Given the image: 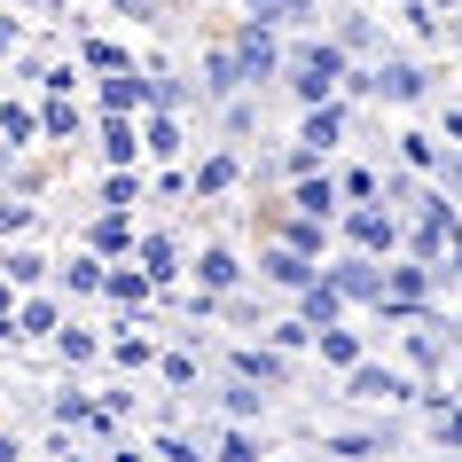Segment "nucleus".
Returning <instances> with one entry per match:
<instances>
[{"mask_svg":"<svg viewBox=\"0 0 462 462\" xmlns=\"http://www.w3.org/2000/svg\"><path fill=\"white\" fill-rule=\"evenodd\" d=\"M282 71H291L298 102H306V110H321V102H337V87L353 79V63H345V48H329V40H306Z\"/></svg>","mask_w":462,"mask_h":462,"instance_id":"1","label":"nucleus"},{"mask_svg":"<svg viewBox=\"0 0 462 462\" xmlns=\"http://www.w3.org/2000/svg\"><path fill=\"white\" fill-rule=\"evenodd\" d=\"M329 291L345 298V306H376V298H384V267H376V259H337V267H329Z\"/></svg>","mask_w":462,"mask_h":462,"instance_id":"2","label":"nucleus"},{"mask_svg":"<svg viewBox=\"0 0 462 462\" xmlns=\"http://www.w3.org/2000/svg\"><path fill=\"white\" fill-rule=\"evenodd\" d=\"M455 244H462V227H455V204H447V196H431V204H423V227H415V259L431 267L439 251H455Z\"/></svg>","mask_w":462,"mask_h":462,"instance_id":"3","label":"nucleus"},{"mask_svg":"<svg viewBox=\"0 0 462 462\" xmlns=\"http://www.w3.org/2000/svg\"><path fill=\"white\" fill-rule=\"evenodd\" d=\"M236 376L274 392V384H291V361H282V345H236Z\"/></svg>","mask_w":462,"mask_h":462,"instance_id":"4","label":"nucleus"},{"mask_svg":"<svg viewBox=\"0 0 462 462\" xmlns=\"http://www.w3.org/2000/svg\"><path fill=\"white\" fill-rule=\"evenodd\" d=\"M345 392H353V400H392V408H400V400H415L408 376H400V368H376V361L353 368V376H345Z\"/></svg>","mask_w":462,"mask_h":462,"instance_id":"5","label":"nucleus"},{"mask_svg":"<svg viewBox=\"0 0 462 462\" xmlns=\"http://www.w3.org/2000/svg\"><path fill=\"white\" fill-rule=\"evenodd\" d=\"M345 236H353V251H392L400 244V227H392V212H376V204H361V212H345Z\"/></svg>","mask_w":462,"mask_h":462,"instance_id":"6","label":"nucleus"},{"mask_svg":"<svg viewBox=\"0 0 462 462\" xmlns=\"http://www.w3.org/2000/svg\"><path fill=\"white\" fill-rule=\"evenodd\" d=\"M236 63H244L251 87H259V79H274V71H282V48H274V32H267V24H251L244 40H236Z\"/></svg>","mask_w":462,"mask_h":462,"instance_id":"7","label":"nucleus"},{"mask_svg":"<svg viewBox=\"0 0 462 462\" xmlns=\"http://www.w3.org/2000/svg\"><path fill=\"white\" fill-rule=\"evenodd\" d=\"M142 102H157V79H142V71H110V79H102V110L134 118Z\"/></svg>","mask_w":462,"mask_h":462,"instance_id":"8","label":"nucleus"},{"mask_svg":"<svg viewBox=\"0 0 462 462\" xmlns=\"http://www.w3.org/2000/svg\"><path fill=\"white\" fill-rule=\"evenodd\" d=\"M259 267H267V282H282V291H314V282H321V267L306 259V251H291V244H282V251H267Z\"/></svg>","mask_w":462,"mask_h":462,"instance_id":"9","label":"nucleus"},{"mask_svg":"<svg viewBox=\"0 0 462 462\" xmlns=\"http://www.w3.org/2000/svg\"><path fill=\"white\" fill-rule=\"evenodd\" d=\"M298 142L329 157V149L345 142V102H321V110H306V125H298Z\"/></svg>","mask_w":462,"mask_h":462,"instance_id":"10","label":"nucleus"},{"mask_svg":"<svg viewBox=\"0 0 462 462\" xmlns=\"http://www.w3.org/2000/svg\"><path fill=\"white\" fill-rule=\"evenodd\" d=\"M337 180H329V172H306V180H298V189H291V204H298V212H306V219H337Z\"/></svg>","mask_w":462,"mask_h":462,"instance_id":"11","label":"nucleus"},{"mask_svg":"<svg viewBox=\"0 0 462 462\" xmlns=\"http://www.w3.org/2000/svg\"><path fill=\"white\" fill-rule=\"evenodd\" d=\"M102 157H110L118 172H134V157H142V134H134V118H118V110L102 118Z\"/></svg>","mask_w":462,"mask_h":462,"instance_id":"12","label":"nucleus"},{"mask_svg":"<svg viewBox=\"0 0 462 462\" xmlns=\"http://www.w3.org/2000/svg\"><path fill=\"white\" fill-rule=\"evenodd\" d=\"M298 321H314V329H337L345 321V298L329 291V274H321L314 291H298Z\"/></svg>","mask_w":462,"mask_h":462,"instance_id":"13","label":"nucleus"},{"mask_svg":"<svg viewBox=\"0 0 462 462\" xmlns=\"http://www.w3.org/2000/svg\"><path fill=\"white\" fill-rule=\"evenodd\" d=\"M196 282H204V291H236V282H244V259H236V251H196Z\"/></svg>","mask_w":462,"mask_h":462,"instance_id":"14","label":"nucleus"},{"mask_svg":"<svg viewBox=\"0 0 462 462\" xmlns=\"http://www.w3.org/2000/svg\"><path fill=\"white\" fill-rule=\"evenodd\" d=\"M376 95L384 102H423V71L415 63H376Z\"/></svg>","mask_w":462,"mask_h":462,"instance_id":"15","label":"nucleus"},{"mask_svg":"<svg viewBox=\"0 0 462 462\" xmlns=\"http://www.w3.org/2000/svg\"><path fill=\"white\" fill-rule=\"evenodd\" d=\"M236 172H244V165L219 149V157H204V165L189 172V189H196V196H227V189H236Z\"/></svg>","mask_w":462,"mask_h":462,"instance_id":"16","label":"nucleus"},{"mask_svg":"<svg viewBox=\"0 0 462 462\" xmlns=\"http://www.w3.org/2000/svg\"><path fill=\"white\" fill-rule=\"evenodd\" d=\"M102 291L118 298V306H134V314H142V306H149V291H157V282H149L142 267H110V274H102Z\"/></svg>","mask_w":462,"mask_h":462,"instance_id":"17","label":"nucleus"},{"mask_svg":"<svg viewBox=\"0 0 462 462\" xmlns=\"http://www.w3.org/2000/svg\"><path fill=\"white\" fill-rule=\"evenodd\" d=\"M314 345H321V361H329V368H345V376L361 368V337H353L345 321H337V329H314Z\"/></svg>","mask_w":462,"mask_h":462,"instance_id":"18","label":"nucleus"},{"mask_svg":"<svg viewBox=\"0 0 462 462\" xmlns=\"http://www.w3.org/2000/svg\"><path fill=\"white\" fill-rule=\"evenodd\" d=\"M142 274L149 282H172V274H180V244H172V236H142Z\"/></svg>","mask_w":462,"mask_h":462,"instance_id":"19","label":"nucleus"},{"mask_svg":"<svg viewBox=\"0 0 462 462\" xmlns=\"http://www.w3.org/2000/svg\"><path fill=\"white\" fill-rule=\"evenodd\" d=\"M0 142H8V149H32V142H40V110H24V102H0Z\"/></svg>","mask_w":462,"mask_h":462,"instance_id":"20","label":"nucleus"},{"mask_svg":"<svg viewBox=\"0 0 462 462\" xmlns=\"http://www.w3.org/2000/svg\"><path fill=\"white\" fill-rule=\"evenodd\" d=\"M55 329H63L55 298H32V306H16V337H55Z\"/></svg>","mask_w":462,"mask_h":462,"instance_id":"21","label":"nucleus"},{"mask_svg":"<svg viewBox=\"0 0 462 462\" xmlns=\"http://www.w3.org/2000/svg\"><path fill=\"white\" fill-rule=\"evenodd\" d=\"M87 244H95V251H134V219H125V212H102L95 227H87Z\"/></svg>","mask_w":462,"mask_h":462,"instance_id":"22","label":"nucleus"},{"mask_svg":"<svg viewBox=\"0 0 462 462\" xmlns=\"http://www.w3.org/2000/svg\"><path fill=\"white\" fill-rule=\"evenodd\" d=\"M204 87H212V95H236V87H244V63H236V48L204 55Z\"/></svg>","mask_w":462,"mask_h":462,"instance_id":"23","label":"nucleus"},{"mask_svg":"<svg viewBox=\"0 0 462 462\" xmlns=\"http://www.w3.org/2000/svg\"><path fill=\"white\" fill-rule=\"evenodd\" d=\"M282 244H291V251H306V259H314V251L329 244V219H306V212H298V219H282Z\"/></svg>","mask_w":462,"mask_h":462,"instance_id":"24","label":"nucleus"},{"mask_svg":"<svg viewBox=\"0 0 462 462\" xmlns=\"http://www.w3.org/2000/svg\"><path fill=\"white\" fill-rule=\"evenodd\" d=\"M40 134H48V142H79V110L63 95H48V110H40Z\"/></svg>","mask_w":462,"mask_h":462,"instance_id":"25","label":"nucleus"},{"mask_svg":"<svg viewBox=\"0 0 462 462\" xmlns=\"http://www.w3.org/2000/svg\"><path fill=\"white\" fill-rule=\"evenodd\" d=\"M142 149H149V157H180V125H172V110H157V118L142 125Z\"/></svg>","mask_w":462,"mask_h":462,"instance_id":"26","label":"nucleus"},{"mask_svg":"<svg viewBox=\"0 0 462 462\" xmlns=\"http://www.w3.org/2000/svg\"><path fill=\"white\" fill-rule=\"evenodd\" d=\"M79 63H87V71H134V55H125L118 40H87V48H79Z\"/></svg>","mask_w":462,"mask_h":462,"instance_id":"27","label":"nucleus"},{"mask_svg":"<svg viewBox=\"0 0 462 462\" xmlns=\"http://www.w3.org/2000/svg\"><path fill=\"white\" fill-rule=\"evenodd\" d=\"M102 204H110V212H134V204H142V172H110V180H102Z\"/></svg>","mask_w":462,"mask_h":462,"instance_id":"28","label":"nucleus"},{"mask_svg":"<svg viewBox=\"0 0 462 462\" xmlns=\"http://www.w3.org/2000/svg\"><path fill=\"white\" fill-rule=\"evenodd\" d=\"M55 423H63V431H71V423H110V408H95V400L63 392V400H55Z\"/></svg>","mask_w":462,"mask_h":462,"instance_id":"29","label":"nucleus"},{"mask_svg":"<svg viewBox=\"0 0 462 462\" xmlns=\"http://www.w3.org/2000/svg\"><path fill=\"white\" fill-rule=\"evenodd\" d=\"M251 8V24H298L306 16V0H244Z\"/></svg>","mask_w":462,"mask_h":462,"instance_id":"30","label":"nucleus"},{"mask_svg":"<svg viewBox=\"0 0 462 462\" xmlns=\"http://www.w3.org/2000/svg\"><path fill=\"white\" fill-rule=\"evenodd\" d=\"M0 267H8V282H16V291H32V282L48 274V259H40V251H8Z\"/></svg>","mask_w":462,"mask_h":462,"instance_id":"31","label":"nucleus"},{"mask_svg":"<svg viewBox=\"0 0 462 462\" xmlns=\"http://www.w3.org/2000/svg\"><path fill=\"white\" fill-rule=\"evenodd\" d=\"M329 455H345V462H376V455H384V439H368V431H345V439H329Z\"/></svg>","mask_w":462,"mask_h":462,"instance_id":"32","label":"nucleus"},{"mask_svg":"<svg viewBox=\"0 0 462 462\" xmlns=\"http://www.w3.org/2000/svg\"><path fill=\"white\" fill-rule=\"evenodd\" d=\"M219 462H259V439L236 423V431H219Z\"/></svg>","mask_w":462,"mask_h":462,"instance_id":"33","label":"nucleus"},{"mask_svg":"<svg viewBox=\"0 0 462 462\" xmlns=\"http://www.w3.org/2000/svg\"><path fill=\"white\" fill-rule=\"evenodd\" d=\"M110 361H118V368H149V361H157V345H149V337H118V345H110Z\"/></svg>","mask_w":462,"mask_h":462,"instance_id":"34","label":"nucleus"},{"mask_svg":"<svg viewBox=\"0 0 462 462\" xmlns=\"http://www.w3.org/2000/svg\"><path fill=\"white\" fill-rule=\"evenodd\" d=\"M55 353H63V361H95L102 345L87 337V329H55Z\"/></svg>","mask_w":462,"mask_h":462,"instance_id":"35","label":"nucleus"},{"mask_svg":"<svg viewBox=\"0 0 462 462\" xmlns=\"http://www.w3.org/2000/svg\"><path fill=\"white\" fill-rule=\"evenodd\" d=\"M259 400H267V392H259V384H244V376L227 384V415H236V423H244V415H259Z\"/></svg>","mask_w":462,"mask_h":462,"instance_id":"36","label":"nucleus"},{"mask_svg":"<svg viewBox=\"0 0 462 462\" xmlns=\"http://www.w3.org/2000/svg\"><path fill=\"white\" fill-rule=\"evenodd\" d=\"M102 274H110L102 259H71V267H63V282H71V291H102Z\"/></svg>","mask_w":462,"mask_h":462,"instance_id":"37","label":"nucleus"},{"mask_svg":"<svg viewBox=\"0 0 462 462\" xmlns=\"http://www.w3.org/2000/svg\"><path fill=\"white\" fill-rule=\"evenodd\" d=\"M431 439H439V447H462V408H447V400H439V415H431Z\"/></svg>","mask_w":462,"mask_h":462,"instance_id":"38","label":"nucleus"},{"mask_svg":"<svg viewBox=\"0 0 462 462\" xmlns=\"http://www.w3.org/2000/svg\"><path fill=\"white\" fill-rule=\"evenodd\" d=\"M267 337H274V345H282V353H298V345H306V337H314V321H298V314H291V321H274V329H267Z\"/></svg>","mask_w":462,"mask_h":462,"instance_id":"39","label":"nucleus"},{"mask_svg":"<svg viewBox=\"0 0 462 462\" xmlns=\"http://www.w3.org/2000/svg\"><path fill=\"white\" fill-rule=\"evenodd\" d=\"M408 353H415V368H447V353H439V337H431V329H415V337H408Z\"/></svg>","mask_w":462,"mask_h":462,"instance_id":"40","label":"nucleus"},{"mask_svg":"<svg viewBox=\"0 0 462 462\" xmlns=\"http://www.w3.org/2000/svg\"><path fill=\"white\" fill-rule=\"evenodd\" d=\"M149 455H157V462H204V455H196V447H189V439H180V431H165V439H157V447H149Z\"/></svg>","mask_w":462,"mask_h":462,"instance_id":"41","label":"nucleus"},{"mask_svg":"<svg viewBox=\"0 0 462 462\" xmlns=\"http://www.w3.org/2000/svg\"><path fill=\"white\" fill-rule=\"evenodd\" d=\"M400 149H408V165H439V142H431V134H400Z\"/></svg>","mask_w":462,"mask_h":462,"instance_id":"42","label":"nucleus"},{"mask_svg":"<svg viewBox=\"0 0 462 462\" xmlns=\"http://www.w3.org/2000/svg\"><path fill=\"white\" fill-rule=\"evenodd\" d=\"M157 368H165V384H180V392L196 384V361H189V353H165V361H157Z\"/></svg>","mask_w":462,"mask_h":462,"instance_id":"43","label":"nucleus"},{"mask_svg":"<svg viewBox=\"0 0 462 462\" xmlns=\"http://www.w3.org/2000/svg\"><path fill=\"white\" fill-rule=\"evenodd\" d=\"M32 227V204H0V244H8V236H24Z\"/></svg>","mask_w":462,"mask_h":462,"instance_id":"44","label":"nucleus"},{"mask_svg":"<svg viewBox=\"0 0 462 462\" xmlns=\"http://www.w3.org/2000/svg\"><path fill=\"white\" fill-rule=\"evenodd\" d=\"M337 189H345V196H353V204H368V196H376V172H345Z\"/></svg>","mask_w":462,"mask_h":462,"instance_id":"45","label":"nucleus"},{"mask_svg":"<svg viewBox=\"0 0 462 462\" xmlns=\"http://www.w3.org/2000/svg\"><path fill=\"white\" fill-rule=\"evenodd\" d=\"M40 87H48V95H71L79 71H71V63H55V71H40Z\"/></svg>","mask_w":462,"mask_h":462,"instance_id":"46","label":"nucleus"},{"mask_svg":"<svg viewBox=\"0 0 462 462\" xmlns=\"http://www.w3.org/2000/svg\"><path fill=\"white\" fill-rule=\"evenodd\" d=\"M16 40H24V32H16V16H0V55L16 48Z\"/></svg>","mask_w":462,"mask_h":462,"instance_id":"47","label":"nucleus"},{"mask_svg":"<svg viewBox=\"0 0 462 462\" xmlns=\"http://www.w3.org/2000/svg\"><path fill=\"white\" fill-rule=\"evenodd\" d=\"M0 345H16V306H0Z\"/></svg>","mask_w":462,"mask_h":462,"instance_id":"48","label":"nucleus"},{"mask_svg":"<svg viewBox=\"0 0 462 462\" xmlns=\"http://www.w3.org/2000/svg\"><path fill=\"white\" fill-rule=\"evenodd\" d=\"M110 8H125V16H157V8H149V0H110Z\"/></svg>","mask_w":462,"mask_h":462,"instance_id":"49","label":"nucleus"},{"mask_svg":"<svg viewBox=\"0 0 462 462\" xmlns=\"http://www.w3.org/2000/svg\"><path fill=\"white\" fill-rule=\"evenodd\" d=\"M24 455V447H16V431H0V462H16Z\"/></svg>","mask_w":462,"mask_h":462,"instance_id":"50","label":"nucleus"},{"mask_svg":"<svg viewBox=\"0 0 462 462\" xmlns=\"http://www.w3.org/2000/svg\"><path fill=\"white\" fill-rule=\"evenodd\" d=\"M110 462H157V455H142V447H118V455H110Z\"/></svg>","mask_w":462,"mask_h":462,"instance_id":"51","label":"nucleus"},{"mask_svg":"<svg viewBox=\"0 0 462 462\" xmlns=\"http://www.w3.org/2000/svg\"><path fill=\"white\" fill-rule=\"evenodd\" d=\"M24 8H55V0H24Z\"/></svg>","mask_w":462,"mask_h":462,"instance_id":"52","label":"nucleus"},{"mask_svg":"<svg viewBox=\"0 0 462 462\" xmlns=\"http://www.w3.org/2000/svg\"><path fill=\"white\" fill-rule=\"evenodd\" d=\"M79 462H95V455H79Z\"/></svg>","mask_w":462,"mask_h":462,"instance_id":"53","label":"nucleus"},{"mask_svg":"<svg viewBox=\"0 0 462 462\" xmlns=\"http://www.w3.org/2000/svg\"><path fill=\"white\" fill-rule=\"evenodd\" d=\"M455 40H462V24H455Z\"/></svg>","mask_w":462,"mask_h":462,"instance_id":"54","label":"nucleus"}]
</instances>
